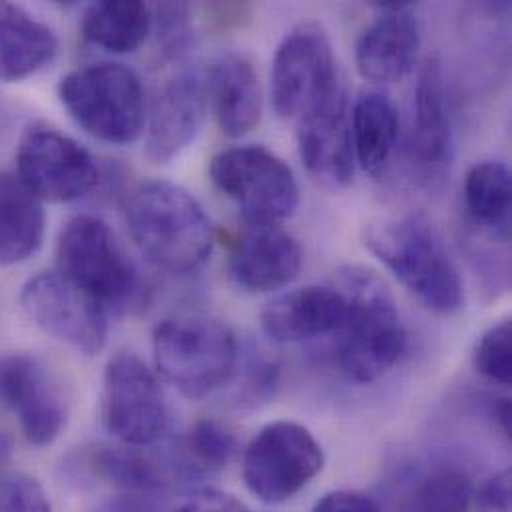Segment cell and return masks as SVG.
I'll list each match as a JSON object with an SVG mask.
<instances>
[{
	"mask_svg": "<svg viewBox=\"0 0 512 512\" xmlns=\"http://www.w3.org/2000/svg\"><path fill=\"white\" fill-rule=\"evenodd\" d=\"M12 457V441L6 433L0 431V473L6 471V463Z\"/></svg>",
	"mask_w": 512,
	"mask_h": 512,
	"instance_id": "cell-36",
	"label": "cell"
},
{
	"mask_svg": "<svg viewBox=\"0 0 512 512\" xmlns=\"http://www.w3.org/2000/svg\"><path fill=\"white\" fill-rule=\"evenodd\" d=\"M473 481L461 469H437L415 491V512H469Z\"/></svg>",
	"mask_w": 512,
	"mask_h": 512,
	"instance_id": "cell-28",
	"label": "cell"
},
{
	"mask_svg": "<svg viewBox=\"0 0 512 512\" xmlns=\"http://www.w3.org/2000/svg\"><path fill=\"white\" fill-rule=\"evenodd\" d=\"M20 307L46 335L82 355H98L108 339V311L56 271L30 277L20 289Z\"/></svg>",
	"mask_w": 512,
	"mask_h": 512,
	"instance_id": "cell-13",
	"label": "cell"
},
{
	"mask_svg": "<svg viewBox=\"0 0 512 512\" xmlns=\"http://www.w3.org/2000/svg\"><path fill=\"white\" fill-rule=\"evenodd\" d=\"M345 317L335 333L341 371L355 383L387 375L407 349V331L393 293L371 269L351 265L339 271Z\"/></svg>",
	"mask_w": 512,
	"mask_h": 512,
	"instance_id": "cell-1",
	"label": "cell"
},
{
	"mask_svg": "<svg viewBox=\"0 0 512 512\" xmlns=\"http://www.w3.org/2000/svg\"><path fill=\"white\" fill-rule=\"evenodd\" d=\"M18 180L42 202H74L98 182L92 154L74 138L48 126H30L16 148Z\"/></svg>",
	"mask_w": 512,
	"mask_h": 512,
	"instance_id": "cell-11",
	"label": "cell"
},
{
	"mask_svg": "<svg viewBox=\"0 0 512 512\" xmlns=\"http://www.w3.org/2000/svg\"><path fill=\"white\" fill-rule=\"evenodd\" d=\"M297 146L307 172L315 180L329 188L351 184L355 154L343 88L299 118Z\"/></svg>",
	"mask_w": 512,
	"mask_h": 512,
	"instance_id": "cell-17",
	"label": "cell"
},
{
	"mask_svg": "<svg viewBox=\"0 0 512 512\" xmlns=\"http://www.w3.org/2000/svg\"><path fill=\"white\" fill-rule=\"evenodd\" d=\"M82 32L108 52H136L152 34V6L134 0L96 2L84 12Z\"/></svg>",
	"mask_w": 512,
	"mask_h": 512,
	"instance_id": "cell-25",
	"label": "cell"
},
{
	"mask_svg": "<svg viewBox=\"0 0 512 512\" xmlns=\"http://www.w3.org/2000/svg\"><path fill=\"white\" fill-rule=\"evenodd\" d=\"M311 512H381L379 505L357 491H333L323 495Z\"/></svg>",
	"mask_w": 512,
	"mask_h": 512,
	"instance_id": "cell-34",
	"label": "cell"
},
{
	"mask_svg": "<svg viewBox=\"0 0 512 512\" xmlns=\"http://www.w3.org/2000/svg\"><path fill=\"white\" fill-rule=\"evenodd\" d=\"M379 14L363 30L355 46L359 74L375 84L405 78L421 48V28L413 2H375Z\"/></svg>",
	"mask_w": 512,
	"mask_h": 512,
	"instance_id": "cell-15",
	"label": "cell"
},
{
	"mask_svg": "<svg viewBox=\"0 0 512 512\" xmlns=\"http://www.w3.org/2000/svg\"><path fill=\"white\" fill-rule=\"evenodd\" d=\"M58 52L56 32L26 8L0 2V80L18 82L44 66Z\"/></svg>",
	"mask_w": 512,
	"mask_h": 512,
	"instance_id": "cell-21",
	"label": "cell"
},
{
	"mask_svg": "<svg viewBox=\"0 0 512 512\" xmlns=\"http://www.w3.org/2000/svg\"><path fill=\"white\" fill-rule=\"evenodd\" d=\"M341 88L331 40L321 24L301 22L279 42L271 64V102L279 118H301Z\"/></svg>",
	"mask_w": 512,
	"mask_h": 512,
	"instance_id": "cell-9",
	"label": "cell"
},
{
	"mask_svg": "<svg viewBox=\"0 0 512 512\" xmlns=\"http://www.w3.org/2000/svg\"><path fill=\"white\" fill-rule=\"evenodd\" d=\"M152 32L162 58L172 60L184 54L194 38L190 6L182 2H164L152 8Z\"/></svg>",
	"mask_w": 512,
	"mask_h": 512,
	"instance_id": "cell-30",
	"label": "cell"
},
{
	"mask_svg": "<svg viewBox=\"0 0 512 512\" xmlns=\"http://www.w3.org/2000/svg\"><path fill=\"white\" fill-rule=\"evenodd\" d=\"M0 409L32 447H50L66 429L68 399L60 377L36 355H0Z\"/></svg>",
	"mask_w": 512,
	"mask_h": 512,
	"instance_id": "cell-12",
	"label": "cell"
},
{
	"mask_svg": "<svg viewBox=\"0 0 512 512\" xmlns=\"http://www.w3.org/2000/svg\"><path fill=\"white\" fill-rule=\"evenodd\" d=\"M475 369L489 381L509 387L512 377V323L503 319L491 325L473 351Z\"/></svg>",
	"mask_w": 512,
	"mask_h": 512,
	"instance_id": "cell-29",
	"label": "cell"
},
{
	"mask_svg": "<svg viewBox=\"0 0 512 512\" xmlns=\"http://www.w3.org/2000/svg\"><path fill=\"white\" fill-rule=\"evenodd\" d=\"M493 409H495V419H497V425H499L501 433H503L507 439H511V399H509V397L499 399Z\"/></svg>",
	"mask_w": 512,
	"mask_h": 512,
	"instance_id": "cell-35",
	"label": "cell"
},
{
	"mask_svg": "<svg viewBox=\"0 0 512 512\" xmlns=\"http://www.w3.org/2000/svg\"><path fill=\"white\" fill-rule=\"evenodd\" d=\"M465 206L471 220L489 236L511 238L512 180L505 162L475 164L465 178Z\"/></svg>",
	"mask_w": 512,
	"mask_h": 512,
	"instance_id": "cell-24",
	"label": "cell"
},
{
	"mask_svg": "<svg viewBox=\"0 0 512 512\" xmlns=\"http://www.w3.org/2000/svg\"><path fill=\"white\" fill-rule=\"evenodd\" d=\"M156 373L186 399H204L234 377L240 345L234 331L208 315H176L152 333Z\"/></svg>",
	"mask_w": 512,
	"mask_h": 512,
	"instance_id": "cell-4",
	"label": "cell"
},
{
	"mask_svg": "<svg viewBox=\"0 0 512 512\" xmlns=\"http://www.w3.org/2000/svg\"><path fill=\"white\" fill-rule=\"evenodd\" d=\"M166 512H252L250 507L240 501L238 497L212 489V487H202L194 489L186 495H182L176 503Z\"/></svg>",
	"mask_w": 512,
	"mask_h": 512,
	"instance_id": "cell-32",
	"label": "cell"
},
{
	"mask_svg": "<svg viewBox=\"0 0 512 512\" xmlns=\"http://www.w3.org/2000/svg\"><path fill=\"white\" fill-rule=\"evenodd\" d=\"M242 465L244 483L257 501L281 505L323 471L325 455L307 427L273 421L250 441Z\"/></svg>",
	"mask_w": 512,
	"mask_h": 512,
	"instance_id": "cell-8",
	"label": "cell"
},
{
	"mask_svg": "<svg viewBox=\"0 0 512 512\" xmlns=\"http://www.w3.org/2000/svg\"><path fill=\"white\" fill-rule=\"evenodd\" d=\"M208 174L212 184L238 206L246 226H281L299 206L293 170L265 146L226 148L210 160Z\"/></svg>",
	"mask_w": 512,
	"mask_h": 512,
	"instance_id": "cell-7",
	"label": "cell"
},
{
	"mask_svg": "<svg viewBox=\"0 0 512 512\" xmlns=\"http://www.w3.org/2000/svg\"><path fill=\"white\" fill-rule=\"evenodd\" d=\"M301 265L299 242L281 226H244L228 261L232 279L252 293H269L289 285Z\"/></svg>",
	"mask_w": 512,
	"mask_h": 512,
	"instance_id": "cell-19",
	"label": "cell"
},
{
	"mask_svg": "<svg viewBox=\"0 0 512 512\" xmlns=\"http://www.w3.org/2000/svg\"><path fill=\"white\" fill-rule=\"evenodd\" d=\"M365 246L429 311L449 317L463 309L461 271L427 216L383 220L367 230Z\"/></svg>",
	"mask_w": 512,
	"mask_h": 512,
	"instance_id": "cell-3",
	"label": "cell"
},
{
	"mask_svg": "<svg viewBox=\"0 0 512 512\" xmlns=\"http://www.w3.org/2000/svg\"><path fill=\"white\" fill-rule=\"evenodd\" d=\"M92 467L104 481L128 491H156L162 487L160 471L132 449H100L92 455Z\"/></svg>",
	"mask_w": 512,
	"mask_h": 512,
	"instance_id": "cell-27",
	"label": "cell"
},
{
	"mask_svg": "<svg viewBox=\"0 0 512 512\" xmlns=\"http://www.w3.org/2000/svg\"><path fill=\"white\" fill-rule=\"evenodd\" d=\"M124 222L136 248L156 267L190 273L214 250L216 234L204 206L182 186L154 180L124 202Z\"/></svg>",
	"mask_w": 512,
	"mask_h": 512,
	"instance_id": "cell-2",
	"label": "cell"
},
{
	"mask_svg": "<svg viewBox=\"0 0 512 512\" xmlns=\"http://www.w3.org/2000/svg\"><path fill=\"white\" fill-rule=\"evenodd\" d=\"M0 512H54L42 485L14 471L0 473Z\"/></svg>",
	"mask_w": 512,
	"mask_h": 512,
	"instance_id": "cell-31",
	"label": "cell"
},
{
	"mask_svg": "<svg viewBox=\"0 0 512 512\" xmlns=\"http://www.w3.org/2000/svg\"><path fill=\"white\" fill-rule=\"evenodd\" d=\"M473 512H511V471L505 469L483 483L473 495Z\"/></svg>",
	"mask_w": 512,
	"mask_h": 512,
	"instance_id": "cell-33",
	"label": "cell"
},
{
	"mask_svg": "<svg viewBox=\"0 0 512 512\" xmlns=\"http://www.w3.org/2000/svg\"><path fill=\"white\" fill-rule=\"evenodd\" d=\"M58 96L74 122L108 144H132L146 130V94L126 64L100 62L66 74Z\"/></svg>",
	"mask_w": 512,
	"mask_h": 512,
	"instance_id": "cell-6",
	"label": "cell"
},
{
	"mask_svg": "<svg viewBox=\"0 0 512 512\" xmlns=\"http://www.w3.org/2000/svg\"><path fill=\"white\" fill-rule=\"evenodd\" d=\"M46 214L20 180L0 172V265H16L34 256L44 242Z\"/></svg>",
	"mask_w": 512,
	"mask_h": 512,
	"instance_id": "cell-22",
	"label": "cell"
},
{
	"mask_svg": "<svg viewBox=\"0 0 512 512\" xmlns=\"http://www.w3.org/2000/svg\"><path fill=\"white\" fill-rule=\"evenodd\" d=\"M208 110L206 74L186 70L158 94L146 120V156L154 164L178 158L200 134Z\"/></svg>",
	"mask_w": 512,
	"mask_h": 512,
	"instance_id": "cell-16",
	"label": "cell"
},
{
	"mask_svg": "<svg viewBox=\"0 0 512 512\" xmlns=\"http://www.w3.org/2000/svg\"><path fill=\"white\" fill-rule=\"evenodd\" d=\"M345 317V295L337 285H305L279 293L261 309L263 333L275 343H299L335 335Z\"/></svg>",
	"mask_w": 512,
	"mask_h": 512,
	"instance_id": "cell-18",
	"label": "cell"
},
{
	"mask_svg": "<svg viewBox=\"0 0 512 512\" xmlns=\"http://www.w3.org/2000/svg\"><path fill=\"white\" fill-rule=\"evenodd\" d=\"M407 156L413 172L427 186L441 184L453 164V126L439 58H429L417 78Z\"/></svg>",
	"mask_w": 512,
	"mask_h": 512,
	"instance_id": "cell-14",
	"label": "cell"
},
{
	"mask_svg": "<svg viewBox=\"0 0 512 512\" xmlns=\"http://www.w3.org/2000/svg\"><path fill=\"white\" fill-rule=\"evenodd\" d=\"M236 451L238 441L234 433L214 419H202L194 423L184 437L186 463L196 471H222L230 465Z\"/></svg>",
	"mask_w": 512,
	"mask_h": 512,
	"instance_id": "cell-26",
	"label": "cell"
},
{
	"mask_svg": "<svg viewBox=\"0 0 512 512\" xmlns=\"http://www.w3.org/2000/svg\"><path fill=\"white\" fill-rule=\"evenodd\" d=\"M349 126L355 162L369 176H381L399 142V114L395 104L387 94L367 90L355 100Z\"/></svg>",
	"mask_w": 512,
	"mask_h": 512,
	"instance_id": "cell-23",
	"label": "cell"
},
{
	"mask_svg": "<svg viewBox=\"0 0 512 512\" xmlns=\"http://www.w3.org/2000/svg\"><path fill=\"white\" fill-rule=\"evenodd\" d=\"M102 423L126 447L152 445L168 429V405L160 381L134 353H116L106 363Z\"/></svg>",
	"mask_w": 512,
	"mask_h": 512,
	"instance_id": "cell-10",
	"label": "cell"
},
{
	"mask_svg": "<svg viewBox=\"0 0 512 512\" xmlns=\"http://www.w3.org/2000/svg\"><path fill=\"white\" fill-rule=\"evenodd\" d=\"M208 104L220 130L244 138L256 130L263 114V90L256 66L242 52L222 54L206 72Z\"/></svg>",
	"mask_w": 512,
	"mask_h": 512,
	"instance_id": "cell-20",
	"label": "cell"
},
{
	"mask_svg": "<svg viewBox=\"0 0 512 512\" xmlns=\"http://www.w3.org/2000/svg\"><path fill=\"white\" fill-rule=\"evenodd\" d=\"M56 273L106 311H130L144 301L146 287L138 265L94 216H76L60 230Z\"/></svg>",
	"mask_w": 512,
	"mask_h": 512,
	"instance_id": "cell-5",
	"label": "cell"
}]
</instances>
